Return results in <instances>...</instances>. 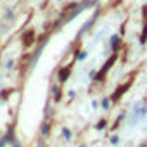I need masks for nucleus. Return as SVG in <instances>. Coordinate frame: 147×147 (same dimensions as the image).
<instances>
[]
</instances>
